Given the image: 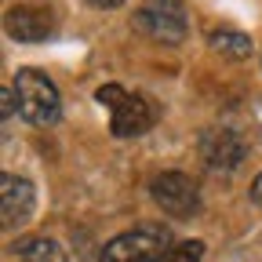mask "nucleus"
Segmentation results:
<instances>
[{
  "label": "nucleus",
  "mask_w": 262,
  "mask_h": 262,
  "mask_svg": "<svg viewBox=\"0 0 262 262\" xmlns=\"http://www.w3.org/2000/svg\"><path fill=\"white\" fill-rule=\"evenodd\" d=\"M15 255L22 262H70V255H66V248L51 237H29L22 244H15Z\"/></svg>",
  "instance_id": "obj_9"
},
{
  "label": "nucleus",
  "mask_w": 262,
  "mask_h": 262,
  "mask_svg": "<svg viewBox=\"0 0 262 262\" xmlns=\"http://www.w3.org/2000/svg\"><path fill=\"white\" fill-rule=\"evenodd\" d=\"M51 15L44 8H33V4H18V8H8L4 11V33L18 44H40L51 37Z\"/></svg>",
  "instance_id": "obj_8"
},
{
  "label": "nucleus",
  "mask_w": 262,
  "mask_h": 262,
  "mask_svg": "<svg viewBox=\"0 0 262 262\" xmlns=\"http://www.w3.org/2000/svg\"><path fill=\"white\" fill-rule=\"evenodd\" d=\"M160 262H204V241H179Z\"/></svg>",
  "instance_id": "obj_11"
},
{
  "label": "nucleus",
  "mask_w": 262,
  "mask_h": 262,
  "mask_svg": "<svg viewBox=\"0 0 262 262\" xmlns=\"http://www.w3.org/2000/svg\"><path fill=\"white\" fill-rule=\"evenodd\" d=\"M251 201L262 208V171H258V175H255V182H251Z\"/></svg>",
  "instance_id": "obj_14"
},
{
  "label": "nucleus",
  "mask_w": 262,
  "mask_h": 262,
  "mask_svg": "<svg viewBox=\"0 0 262 262\" xmlns=\"http://www.w3.org/2000/svg\"><path fill=\"white\" fill-rule=\"evenodd\" d=\"M201 157L211 171H237L248 157V142L229 127H211L201 135Z\"/></svg>",
  "instance_id": "obj_6"
},
{
  "label": "nucleus",
  "mask_w": 262,
  "mask_h": 262,
  "mask_svg": "<svg viewBox=\"0 0 262 262\" xmlns=\"http://www.w3.org/2000/svg\"><path fill=\"white\" fill-rule=\"evenodd\" d=\"M131 26L139 33H146L149 40H160V44H182L186 40V18H182L179 0H149L146 8L135 11Z\"/></svg>",
  "instance_id": "obj_4"
},
{
  "label": "nucleus",
  "mask_w": 262,
  "mask_h": 262,
  "mask_svg": "<svg viewBox=\"0 0 262 262\" xmlns=\"http://www.w3.org/2000/svg\"><path fill=\"white\" fill-rule=\"evenodd\" d=\"M157 102L149 95H124V102L110 113V131H113V139H139V135H146V131L157 124Z\"/></svg>",
  "instance_id": "obj_5"
},
{
  "label": "nucleus",
  "mask_w": 262,
  "mask_h": 262,
  "mask_svg": "<svg viewBox=\"0 0 262 262\" xmlns=\"http://www.w3.org/2000/svg\"><path fill=\"white\" fill-rule=\"evenodd\" d=\"M208 44H211V51H219L226 58H237V62H244L251 55V37L241 29H211Z\"/></svg>",
  "instance_id": "obj_10"
},
{
  "label": "nucleus",
  "mask_w": 262,
  "mask_h": 262,
  "mask_svg": "<svg viewBox=\"0 0 262 262\" xmlns=\"http://www.w3.org/2000/svg\"><path fill=\"white\" fill-rule=\"evenodd\" d=\"M11 88H15V102H18V113L37 124V127H51L58 124L62 117V95L55 88V80L40 70H33V66H26V70H18L11 77Z\"/></svg>",
  "instance_id": "obj_1"
},
{
  "label": "nucleus",
  "mask_w": 262,
  "mask_h": 262,
  "mask_svg": "<svg viewBox=\"0 0 262 262\" xmlns=\"http://www.w3.org/2000/svg\"><path fill=\"white\" fill-rule=\"evenodd\" d=\"M33 208H37V189H33L29 179L4 171L0 175V215H4V229L26 226L33 219Z\"/></svg>",
  "instance_id": "obj_7"
},
{
  "label": "nucleus",
  "mask_w": 262,
  "mask_h": 262,
  "mask_svg": "<svg viewBox=\"0 0 262 262\" xmlns=\"http://www.w3.org/2000/svg\"><path fill=\"white\" fill-rule=\"evenodd\" d=\"M84 4H91V8H98V11H113V8L124 4V0H84Z\"/></svg>",
  "instance_id": "obj_13"
},
{
  "label": "nucleus",
  "mask_w": 262,
  "mask_h": 262,
  "mask_svg": "<svg viewBox=\"0 0 262 262\" xmlns=\"http://www.w3.org/2000/svg\"><path fill=\"white\" fill-rule=\"evenodd\" d=\"M171 248V229L164 222H146L127 233H117L102 248V262H160Z\"/></svg>",
  "instance_id": "obj_2"
},
{
  "label": "nucleus",
  "mask_w": 262,
  "mask_h": 262,
  "mask_svg": "<svg viewBox=\"0 0 262 262\" xmlns=\"http://www.w3.org/2000/svg\"><path fill=\"white\" fill-rule=\"evenodd\" d=\"M124 95H127V91H124L120 84H106V88H98V91H95V98H98V106H106L110 113H113V110H117V106L124 102Z\"/></svg>",
  "instance_id": "obj_12"
},
{
  "label": "nucleus",
  "mask_w": 262,
  "mask_h": 262,
  "mask_svg": "<svg viewBox=\"0 0 262 262\" xmlns=\"http://www.w3.org/2000/svg\"><path fill=\"white\" fill-rule=\"evenodd\" d=\"M149 196L168 219H193L201 211V186L182 171H160L149 182Z\"/></svg>",
  "instance_id": "obj_3"
}]
</instances>
